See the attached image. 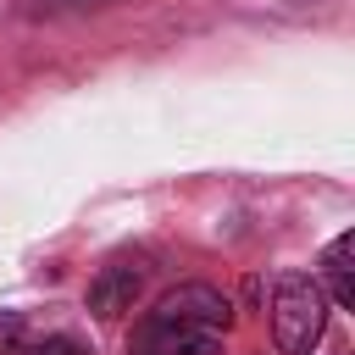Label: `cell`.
Instances as JSON below:
<instances>
[{"label":"cell","instance_id":"obj_1","mask_svg":"<svg viewBox=\"0 0 355 355\" xmlns=\"http://www.w3.org/2000/svg\"><path fill=\"white\" fill-rule=\"evenodd\" d=\"M233 327V300L211 283L166 288L128 333V355H222Z\"/></svg>","mask_w":355,"mask_h":355},{"label":"cell","instance_id":"obj_2","mask_svg":"<svg viewBox=\"0 0 355 355\" xmlns=\"http://www.w3.org/2000/svg\"><path fill=\"white\" fill-rule=\"evenodd\" d=\"M327 288L305 272H283L272 283V333H277V349L283 355H311L316 338L327 333Z\"/></svg>","mask_w":355,"mask_h":355},{"label":"cell","instance_id":"obj_3","mask_svg":"<svg viewBox=\"0 0 355 355\" xmlns=\"http://www.w3.org/2000/svg\"><path fill=\"white\" fill-rule=\"evenodd\" d=\"M144 277H150L144 255H111V261L94 272L89 294H83L89 316H100V322H116L122 311H133V305H139V294H144Z\"/></svg>","mask_w":355,"mask_h":355},{"label":"cell","instance_id":"obj_4","mask_svg":"<svg viewBox=\"0 0 355 355\" xmlns=\"http://www.w3.org/2000/svg\"><path fill=\"white\" fill-rule=\"evenodd\" d=\"M355 233H338L327 250H322V288L333 305H355Z\"/></svg>","mask_w":355,"mask_h":355},{"label":"cell","instance_id":"obj_5","mask_svg":"<svg viewBox=\"0 0 355 355\" xmlns=\"http://www.w3.org/2000/svg\"><path fill=\"white\" fill-rule=\"evenodd\" d=\"M11 355H89V344L72 333H44V338H22Z\"/></svg>","mask_w":355,"mask_h":355},{"label":"cell","instance_id":"obj_6","mask_svg":"<svg viewBox=\"0 0 355 355\" xmlns=\"http://www.w3.org/2000/svg\"><path fill=\"white\" fill-rule=\"evenodd\" d=\"M22 338H28V327H22V316H17V311H0V349L11 355V349H17Z\"/></svg>","mask_w":355,"mask_h":355},{"label":"cell","instance_id":"obj_7","mask_svg":"<svg viewBox=\"0 0 355 355\" xmlns=\"http://www.w3.org/2000/svg\"><path fill=\"white\" fill-rule=\"evenodd\" d=\"M61 6H83V0H61Z\"/></svg>","mask_w":355,"mask_h":355}]
</instances>
